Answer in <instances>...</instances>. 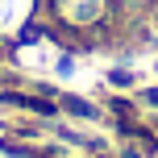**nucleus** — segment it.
I'll use <instances>...</instances> for the list:
<instances>
[{"label": "nucleus", "mask_w": 158, "mask_h": 158, "mask_svg": "<svg viewBox=\"0 0 158 158\" xmlns=\"http://www.w3.org/2000/svg\"><path fill=\"white\" fill-rule=\"evenodd\" d=\"M0 158H33V154L21 150L17 142H8V137H0Z\"/></svg>", "instance_id": "7ed1b4c3"}, {"label": "nucleus", "mask_w": 158, "mask_h": 158, "mask_svg": "<svg viewBox=\"0 0 158 158\" xmlns=\"http://www.w3.org/2000/svg\"><path fill=\"white\" fill-rule=\"evenodd\" d=\"M54 100H58V112H63V117L87 121V125H100L104 121V104H96V100H83V96H75V92H58V87H54Z\"/></svg>", "instance_id": "f03ea898"}, {"label": "nucleus", "mask_w": 158, "mask_h": 158, "mask_svg": "<svg viewBox=\"0 0 158 158\" xmlns=\"http://www.w3.org/2000/svg\"><path fill=\"white\" fill-rule=\"evenodd\" d=\"M42 17V0H0V46H13L21 33H29Z\"/></svg>", "instance_id": "f257e3e1"}]
</instances>
